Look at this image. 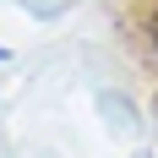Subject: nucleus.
<instances>
[{"instance_id":"f257e3e1","label":"nucleus","mask_w":158,"mask_h":158,"mask_svg":"<svg viewBox=\"0 0 158 158\" xmlns=\"http://www.w3.org/2000/svg\"><path fill=\"white\" fill-rule=\"evenodd\" d=\"M147 44H153V55H158V0H153V11H147Z\"/></svg>"},{"instance_id":"f03ea898","label":"nucleus","mask_w":158,"mask_h":158,"mask_svg":"<svg viewBox=\"0 0 158 158\" xmlns=\"http://www.w3.org/2000/svg\"><path fill=\"white\" fill-rule=\"evenodd\" d=\"M0 65H6V49H0Z\"/></svg>"}]
</instances>
